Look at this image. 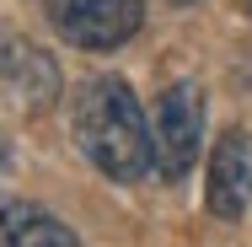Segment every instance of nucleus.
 <instances>
[{
    "label": "nucleus",
    "instance_id": "1",
    "mask_svg": "<svg viewBox=\"0 0 252 247\" xmlns=\"http://www.w3.org/2000/svg\"><path fill=\"white\" fill-rule=\"evenodd\" d=\"M70 135H75L81 156L113 183H140L156 167L151 118H145V107L124 75H92L81 86Z\"/></svg>",
    "mask_w": 252,
    "mask_h": 247
},
{
    "label": "nucleus",
    "instance_id": "2",
    "mask_svg": "<svg viewBox=\"0 0 252 247\" xmlns=\"http://www.w3.org/2000/svg\"><path fill=\"white\" fill-rule=\"evenodd\" d=\"M151 145H156V172L166 183H183L199 161L204 145V97L193 81H172L156 97V118H151Z\"/></svg>",
    "mask_w": 252,
    "mask_h": 247
},
{
    "label": "nucleus",
    "instance_id": "3",
    "mask_svg": "<svg viewBox=\"0 0 252 247\" xmlns=\"http://www.w3.org/2000/svg\"><path fill=\"white\" fill-rule=\"evenodd\" d=\"M43 11L64 43L92 54L124 49L145 22V0H43Z\"/></svg>",
    "mask_w": 252,
    "mask_h": 247
},
{
    "label": "nucleus",
    "instance_id": "4",
    "mask_svg": "<svg viewBox=\"0 0 252 247\" xmlns=\"http://www.w3.org/2000/svg\"><path fill=\"white\" fill-rule=\"evenodd\" d=\"M247 204H252V140H247V129H225L209 150L204 210L220 215V220H242Z\"/></svg>",
    "mask_w": 252,
    "mask_h": 247
},
{
    "label": "nucleus",
    "instance_id": "5",
    "mask_svg": "<svg viewBox=\"0 0 252 247\" xmlns=\"http://www.w3.org/2000/svg\"><path fill=\"white\" fill-rule=\"evenodd\" d=\"M0 86L11 92L16 107L43 113V107L59 102V65L38 43H27L16 33H0Z\"/></svg>",
    "mask_w": 252,
    "mask_h": 247
},
{
    "label": "nucleus",
    "instance_id": "6",
    "mask_svg": "<svg viewBox=\"0 0 252 247\" xmlns=\"http://www.w3.org/2000/svg\"><path fill=\"white\" fill-rule=\"evenodd\" d=\"M0 247H81V237L32 199L0 194Z\"/></svg>",
    "mask_w": 252,
    "mask_h": 247
},
{
    "label": "nucleus",
    "instance_id": "7",
    "mask_svg": "<svg viewBox=\"0 0 252 247\" xmlns=\"http://www.w3.org/2000/svg\"><path fill=\"white\" fill-rule=\"evenodd\" d=\"M5 167H11V150H5V140H0V172H5Z\"/></svg>",
    "mask_w": 252,
    "mask_h": 247
},
{
    "label": "nucleus",
    "instance_id": "8",
    "mask_svg": "<svg viewBox=\"0 0 252 247\" xmlns=\"http://www.w3.org/2000/svg\"><path fill=\"white\" fill-rule=\"evenodd\" d=\"M236 5H242V11H247V16H252V0H236Z\"/></svg>",
    "mask_w": 252,
    "mask_h": 247
},
{
    "label": "nucleus",
    "instance_id": "9",
    "mask_svg": "<svg viewBox=\"0 0 252 247\" xmlns=\"http://www.w3.org/2000/svg\"><path fill=\"white\" fill-rule=\"evenodd\" d=\"M177 5H193V0H177Z\"/></svg>",
    "mask_w": 252,
    "mask_h": 247
}]
</instances>
